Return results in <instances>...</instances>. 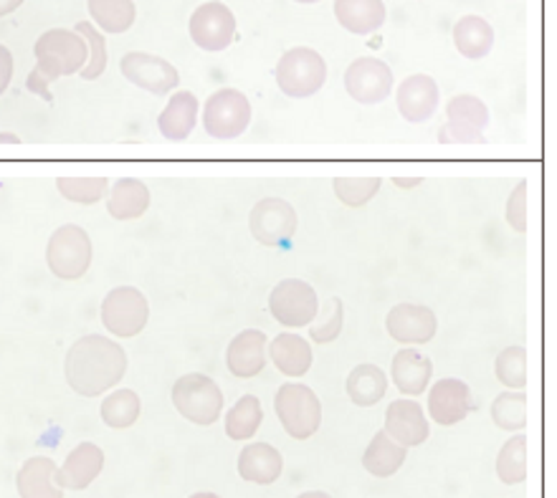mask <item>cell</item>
Segmentation results:
<instances>
[{
  "label": "cell",
  "instance_id": "6da1fadb",
  "mask_svg": "<svg viewBox=\"0 0 557 498\" xmlns=\"http://www.w3.org/2000/svg\"><path fill=\"white\" fill-rule=\"evenodd\" d=\"M127 352L104 334H87L69 347L64 360V377L82 398H99L114 390L127 375Z\"/></svg>",
  "mask_w": 557,
  "mask_h": 498
},
{
  "label": "cell",
  "instance_id": "7a4b0ae2",
  "mask_svg": "<svg viewBox=\"0 0 557 498\" xmlns=\"http://www.w3.org/2000/svg\"><path fill=\"white\" fill-rule=\"evenodd\" d=\"M36 72L46 82L53 84L61 76L79 74L89 59V46L76 30L69 28H51L38 36L34 46Z\"/></svg>",
  "mask_w": 557,
  "mask_h": 498
},
{
  "label": "cell",
  "instance_id": "3957f363",
  "mask_svg": "<svg viewBox=\"0 0 557 498\" xmlns=\"http://www.w3.org/2000/svg\"><path fill=\"white\" fill-rule=\"evenodd\" d=\"M95 246L89 233L76 223H64L51 233L46 246V266L61 282H76L91 269Z\"/></svg>",
  "mask_w": 557,
  "mask_h": 498
},
{
  "label": "cell",
  "instance_id": "277c9868",
  "mask_svg": "<svg viewBox=\"0 0 557 498\" xmlns=\"http://www.w3.org/2000/svg\"><path fill=\"white\" fill-rule=\"evenodd\" d=\"M276 87L292 99H309L327 84V61L309 46H294L278 59Z\"/></svg>",
  "mask_w": 557,
  "mask_h": 498
},
{
  "label": "cell",
  "instance_id": "5b68a950",
  "mask_svg": "<svg viewBox=\"0 0 557 498\" xmlns=\"http://www.w3.org/2000/svg\"><path fill=\"white\" fill-rule=\"evenodd\" d=\"M274 410L286 435L294 440H309L322 425V402L312 387L301 383L278 387Z\"/></svg>",
  "mask_w": 557,
  "mask_h": 498
},
{
  "label": "cell",
  "instance_id": "8992f818",
  "mask_svg": "<svg viewBox=\"0 0 557 498\" xmlns=\"http://www.w3.org/2000/svg\"><path fill=\"white\" fill-rule=\"evenodd\" d=\"M173 404L181 418L193 425H213L223 412V393L213 377L203 372H188L173 385Z\"/></svg>",
  "mask_w": 557,
  "mask_h": 498
},
{
  "label": "cell",
  "instance_id": "52a82bcc",
  "mask_svg": "<svg viewBox=\"0 0 557 498\" xmlns=\"http://www.w3.org/2000/svg\"><path fill=\"white\" fill-rule=\"evenodd\" d=\"M446 124L438 132L441 145H484L490 107L474 95H456L446 107Z\"/></svg>",
  "mask_w": 557,
  "mask_h": 498
},
{
  "label": "cell",
  "instance_id": "ba28073f",
  "mask_svg": "<svg viewBox=\"0 0 557 498\" xmlns=\"http://www.w3.org/2000/svg\"><path fill=\"white\" fill-rule=\"evenodd\" d=\"M251 124V101L238 89H219L203 104V129L213 139L242 137Z\"/></svg>",
  "mask_w": 557,
  "mask_h": 498
},
{
  "label": "cell",
  "instance_id": "9c48e42d",
  "mask_svg": "<svg viewBox=\"0 0 557 498\" xmlns=\"http://www.w3.org/2000/svg\"><path fill=\"white\" fill-rule=\"evenodd\" d=\"M269 311L284 329H305L320 311V299L312 284L301 278H284L269 294Z\"/></svg>",
  "mask_w": 557,
  "mask_h": 498
},
{
  "label": "cell",
  "instance_id": "30bf717a",
  "mask_svg": "<svg viewBox=\"0 0 557 498\" xmlns=\"http://www.w3.org/2000/svg\"><path fill=\"white\" fill-rule=\"evenodd\" d=\"M150 322V303L135 286H117L102 301V324L114 337L133 339Z\"/></svg>",
  "mask_w": 557,
  "mask_h": 498
},
{
  "label": "cell",
  "instance_id": "8fae6325",
  "mask_svg": "<svg viewBox=\"0 0 557 498\" xmlns=\"http://www.w3.org/2000/svg\"><path fill=\"white\" fill-rule=\"evenodd\" d=\"M249 228L251 236L259 240L261 246L278 248L292 244L297 236L299 217L297 210L289 200L284 198H264L251 208L249 213Z\"/></svg>",
  "mask_w": 557,
  "mask_h": 498
},
{
  "label": "cell",
  "instance_id": "7c38bea8",
  "mask_svg": "<svg viewBox=\"0 0 557 498\" xmlns=\"http://www.w3.org/2000/svg\"><path fill=\"white\" fill-rule=\"evenodd\" d=\"M188 34L200 51H226L236 36V15L228 5L211 0V3L198 5L193 11L188 21Z\"/></svg>",
  "mask_w": 557,
  "mask_h": 498
},
{
  "label": "cell",
  "instance_id": "4fadbf2b",
  "mask_svg": "<svg viewBox=\"0 0 557 498\" xmlns=\"http://www.w3.org/2000/svg\"><path fill=\"white\" fill-rule=\"evenodd\" d=\"M120 72L137 89L150 91L154 97H168L181 87V74L168 59L145 51H129L120 61Z\"/></svg>",
  "mask_w": 557,
  "mask_h": 498
},
{
  "label": "cell",
  "instance_id": "5bb4252c",
  "mask_svg": "<svg viewBox=\"0 0 557 498\" xmlns=\"http://www.w3.org/2000/svg\"><path fill=\"white\" fill-rule=\"evenodd\" d=\"M393 87V72L383 59L362 57L355 59L350 66L345 69V89L350 99L358 101L362 107H375L391 97Z\"/></svg>",
  "mask_w": 557,
  "mask_h": 498
},
{
  "label": "cell",
  "instance_id": "9a60e30c",
  "mask_svg": "<svg viewBox=\"0 0 557 498\" xmlns=\"http://www.w3.org/2000/svg\"><path fill=\"white\" fill-rule=\"evenodd\" d=\"M385 329L398 345H429L438 332L436 311L423 303H396L385 316Z\"/></svg>",
  "mask_w": 557,
  "mask_h": 498
},
{
  "label": "cell",
  "instance_id": "2e32d148",
  "mask_svg": "<svg viewBox=\"0 0 557 498\" xmlns=\"http://www.w3.org/2000/svg\"><path fill=\"white\" fill-rule=\"evenodd\" d=\"M471 408H474L471 387L463 383V379L444 377L431 387L429 415L436 425H444V427L459 425L461 420H467Z\"/></svg>",
  "mask_w": 557,
  "mask_h": 498
},
{
  "label": "cell",
  "instance_id": "e0dca14e",
  "mask_svg": "<svg viewBox=\"0 0 557 498\" xmlns=\"http://www.w3.org/2000/svg\"><path fill=\"white\" fill-rule=\"evenodd\" d=\"M385 433L404 448H418L429 440L431 425L425 418V410L411 398L393 400L391 408L385 410Z\"/></svg>",
  "mask_w": 557,
  "mask_h": 498
},
{
  "label": "cell",
  "instance_id": "ac0fdd59",
  "mask_svg": "<svg viewBox=\"0 0 557 498\" xmlns=\"http://www.w3.org/2000/svg\"><path fill=\"white\" fill-rule=\"evenodd\" d=\"M438 101H441L438 84L429 74L406 76L396 91L398 112L406 122H411V124L429 122L431 116L436 114Z\"/></svg>",
  "mask_w": 557,
  "mask_h": 498
},
{
  "label": "cell",
  "instance_id": "d6986e66",
  "mask_svg": "<svg viewBox=\"0 0 557 498\" xmlns=\"http://www.w3.org/2000/svg\"><path fill=\"white\" fill-rule=\"evenodd\" d=\"M269 362V337L261 329H244L228 341L226 364L234 377L251 379L264 372Z\"/></svg>",
  "mask_w": 557,
  "mask_h": 498
},
{
  "label": "cell",
  "instance_id": "ffe728a7",
  "mask_svg": "<svg viewBox=\"0 0 557 498\" xmlns=\"http://www.w3.org/2000/svg\"><path fill=\"white\" fill-rule=\"evenodd\" d=\"M104 471V450L97 443H79L57 469V484L64 491H87Z\"/></svg>",
  "mask_w": 557,
  "mask_h": 498
},
{
  "label": "cell",
  "instance_id": "44dd1931",
  "mask_svg": "<svg viewBox=\"0 0 557 498\" xmlns=\"http://www.w3.org/2000/svg\"><path fill=\"white\" fill-rule=\"evenodd\" d=\"M433 377V362L418 349H398L391 362V379L396 390L406 398H418L429 390Z\"/></svg>",
  "mask_w": 557,
  "mask_h": 498
},
{
  "label": "cell",
  "instance_id": "7402d4cb",
  "mask_svg": "<svg viewBox=\"0 0 557 498\" xmlns=\"http://www.w3.org/2000/svg\"><path fill=\"white\" fill-rule=\"evenodd\" d=\"M200 104L193 91H173V97L168 99V107L162 109L158 116V129L160 135L170 139V142H183L193 135L198 124Z\"/></svg>",
  "mask_w": 557,
  "mask_h": 498
},
{
  "label": "cell",
  "instance_id": "603a6c76",
  "mask_svg": "<svg viewBox=\"0 0 557 498\" xmlns=\"http://www.w3.org/2000/svg\"><path fill=\"white\" fill-rule=\"evenodd\" d=\"M284 471V458L269 443H249L238 453V476L249 484L272 486Z\"/></svg>",
  "mask_w": 557,
  "mask_h": 498
},
{
  "label": "cell",
  "instance_id": "cb8c5ba5",
  "mask_svg": "<svg viewBox=\"0 0 557 498\" xmlns=\"http://www.w3.org/2000/svg\"><path fill=\"white\" fill-rule=\"evenodd\" d=\"M57 461L49 456H34L21 465L15 488L21 498H64V488L57 484Z\"/></svg>",
  "mask_w": 557,
  "mask_h": 498
},
{
  "label": "cell",
  "instance_id": "d4e9b609",
  "mask_svg": "<svg viewBox=\"0 0 557 498\" xmlns=\"http://www.w3.org/2000/svg\"><path fill=\"white\" fill-rule=\"evenodd\" d=\"M269 357H272L274 368L286 377H305L312 370L314 352L309 347V339L294 332L276 334L269 345Z\"/></svg>",
  "mask_w": 557,
  "mask_h": 498
},
{
  "label": "cell",
  "instance_id": "484cf974",
  "mask_svg": "<svg viewBox=\"0 0 557 498\" xmlns=\"http://www.w3.org/2000/svg\"><path fill=\"white\" fill-rule=\"evenodd\" d=\"M335 18L355 36H370L383 28L388 11L383 0H335Z\"/></svg>",
  "mask_w": 557,
  "mask_h": 498
},
{
  "label": "cell",
  "instance_id": "4316f807",
  "mask_svg": "<svg viewBox=\"0 0 557 498\" xmlns=\"http://www.w3.org/2000/svg\"><path fill=\"white\" fill-rule=\"evenodd\" d=\"M150 188L137 177H120L107 196V213L114 221H137L150 208Z\"/></svg>",
  "mask_w": 557,
  "mask_h": 498
},
{
  "label": "cell",
  "instance_id": "83f0119b",
  "mask_svg": "<svg viewBox=\"0 0 557 498\" xmlns=\"http://www.w3.org/2000/svg\"><path fill=\"white\" fill-rule=\"evenodd\" d=\"M451 36L456 51L469 61L490 57L494 49V28L482 15H463V18L456 21Z\"/></svg>",
  "mask_w": 557,
  "mask_h": 498
},
{
  "label": "cell",
  "instance_id": "f1b7e54d",
  "mask_svg": "<svg viewBox=\"0 0 557 498\" xmlns=\"http://www.w3.org/2000/svg\"><path fill=\"white\" fill-rule=\"evenodd\" d=\"M406 458L408 448L393 440L385 431H377L366 448V453H362V469L375 478H391L404 469Z\"/></svg>",
  "mask_w": 557,
  "mask_h": 498
},
{
  "label": "cell",
  "instance_id": "f546056e",
  "mask_svg": "<svg viewBox=\"0 0 557 498\" xmlns=\"http://www.w3.org/2000/svg\"><path fill=\"white\" fill-rule=\"evenodd\" d=\"M347 398L358 408H373L388 393V375L377 364H358L345 383Z\"/></svg>",
  "mask_w": 557,
  "mask_h": 498
},
{
  "label": "cell",
  "instance_id": "4dcf8cb0",
  "mask_svg": "<svg viewBox=\"0 0 557 498\" xmlns=\"http://www.w3.org/2000/svg\"><path fill=\"white\" fill-rule=\"evenodd\" d=\"M87 8L102 34H125L135 26V0H87Z\"/></svg>",
  "mask_w": 557,
  "mask_h": 498
},
{
  "label": "cell",
  "instance_id": "1f68e13d",
  "mask_svg": "<svg viewBox=\"0 0 557 498\" xmlns=\"http://www.w3.org/2000/svg\"><path fill=\"white\" fill-rule=\"evenodd\" d=\"M139 412H143V400L135 390H112L107 395L102 408H99V415H102V423L112 431H127L137 423Z\"/></svg>",
  "mask_w": 557,
  "mask_h": 498
},
{
  "label": "cell",
  "instance_id": "d6a6232c",
  "mask_svg": "<svg viewBox=\"0 0 557 498\" xmlns=\"http://www.w3.org/2000/svg\"><path fill=\"white\" fill-rule=\"evenodd\" d=\"M261 420H264V408L257 395H244L238 398L234 408L226 415V435L231 440H251L259 433Z\"/></svg>",
  "mask_w": 557,
  "mask_h": 498
},
{
  "label": "cell",
  "instance_id": "836d02e7",
  "mask_svg": "<svg viewBox=\"0 0 557 498\" xmlns=\"http://www.w3.org/2000/svg\"><path fill=\"white\" fill-rule=\"evenodd\" d=\"M497 476L507 486H520L528 481V435L517 433L502 446L497 456Z\"/></svg>",
  "mask_w": 557,
  "mask_h": 498
},
{
  "label": "cell",
  "instance_id": "e575fe53",
  "mask_svg": "<svg viewBox=\"0 0 557 498\" xmlns=\"http://www.w3.org/2000/svg\"><path fill=\"white\" fill-rule=\"evenodd\" d=\"M492 423L499 431L520 433L528 425V393L524 390H505L492 402Z\"/></svg>",
  "mask_w": 557,
  "mask_h": 498
},
{
  "label": "cell",
  "instance_id": "d590c367",
  "mask_svg": "<svg viewBox=\"0 0 557 498\" xmlns=\"http://www.w3.org/2000/svg\"><path fill=\"white\" fill-rule=\"evenodd\" d=\"M59 196L76 206H95L110 192L107 177H57Z\"/></svg>",
  "mask_w": 557,
  "mask_h": 498
},
{
  "label": "cell",
  "instance_id": "8d00e7d4",
  "mask_svg": "<svg viewBox=\"0 0 557 498\" xmlns=\"http://www.w3.org/2000/svg\"><path fill=\"white\" fill-rule=\"evenodd\" d=\"M494 375L507 390H524L528 385V349L507 347L494 360Z\"/></svg>",
  "mask_w": 557,
  "mask_h": 498
},
{
  "label": "cell",
  "instance_id": "74e56055",
  "mask_svg": "<svg viewBox=\"0 0 557 498\" xmlns=\"http://www.w3.org/2000/svg\"><path fill=\"white\" fill-rule=\"evenodd\" d=\"M74 30L89 46V59H87V64H84V69L79 72V76H82L84 82H95V79H99V76L104 74L107 61H110V53H107V41H104L102 30H99L95 23H89V21H79L74 26Z\"/></svg>",
  "mask_w": 557,
  "mask_h": 498
},
{
  "label": "cell",
  "instance_id": "f35d334b",
  "mask_svg": "<svg viewBox=\"0 0 557 498\" xmlns=\"http://www.w3.org/2000/svg\"><path fill=\"white\" fill-rule=\"evenodd\" d=\"M383 188L381 177H335L332 190L347 208H362L373 200Z\"/></svg>",
  "mask_w": 557,
  "mask_h": 498
},
{
  "label": "cell",
  "instance_id": "ab89813d",
  "mask_svg": "<svg viewBox=\"0 0 557 498\" xmlns=\"http://www.w3.org/2000/svg\"><path fill=\"white\" fill-rule=\"evenodd\" d=\"M343 326H345V303L339 297H332L327 301V307L317 311L314 322L309 324V339H312L314 345H330V341H335L339 334H343Z\"/></svg>",
  "mask_w": 557,
  "mask_h": 498
},
{
  "label": "cell",
  "instance_id": "60d3db41",
  "mask_svg": "<svg viewBox=\"0 0 557 498\" xmlns=\"http://www.w3.org/2000/svg\"><path fill=\"white\" fill-rule=\"evenodd\" d=\"M507 225L517 233L528 231V180L517 183V188L509 192L505 208Z\"/></svg>",
  "mask_w": 557,
  "mask_h": 498
},
{
  "label": "cell",
  "instance_id": "b9f144b4",
  "mask_svg": "<svg viewBox=\"0 0 557 498\" xmlns=\"http://www.w3.org/2000/svg\"><path fill=\"white\" fill-rule=\"evenodd\" d=\"M13 53H11V49H8V46H3L0 43V97L5 95V89L11 87V82H13Z\"/></svg>",
  "mask_w": 557,
  "mask_h": 498
},
{
  "label": "cell",
  "instance_id": "7bdbcfd3",
  "mask_svg": "<svg viewBox=\"0 0 557 498\" xmlns=\"http://www.w3.org/2000/svg\"><path fill=\"white\" fill-rule=\"evenodd\" d=\"M26 87H28V91H34V95H38V97H44L46 101H51V95H49V87H51V84H49V82H46V79H44V76L36 72V69H34V72H30V76H28V82H26Z\"/></svg>",
  "mask_w": 557,
  "mask_h": 498
},
{
  "label": "cell",
  "instance_id": "ee69618b",
  "mask_svg": "<svg viewBox=\"0 0 557 498\" xmlns=\"http://www.w3.org/2000/svg\"><path fill=\"white\" fill-rule=\"evenodd\" d=\"M23 3H26V0H0V18H5V15L15 13Z\"/></svg>",
  "mask_w": 557,
  "mask_h": 498
},
{
  "label": "cell",
  "instance_id": "f6af8a7d",
  "mask_svg": "<svg viewBox=\"0 0 557 498\" xmlns=\"http://www.w3.org/2000/svg\"><path fill=\"white\" fill-rule=\"evenodd\" d=\"M393 183H396L398 188H404V190H413L423 183V177H393Z\"/></svg>",
  "mask_w": 557,
  "mask_h": 498
},
{
  "label": "cell",
  "instance_id": "bcb514c9",
  "mask_svg": "<svg viewBox=\"0 0 557 498\" xmlns=\"http://www.w3.org/2000/svg\"><path fill=\"white\" fill-rule=\"evenodd\" d=\"M0 145H21V137L13 132H0Z\"/></svg>",
  "mask_w": 557,
  "mask_h": 498
},
{
  "label": "cell",
  "instance_id": "7dc6e473",
  "mask_svg": "<svg viewBox=\"0 0 557 498\" xmlns=\"http://www.w3.org/2000/svg\"><path fill=\"white\" fill-rule=\"evenodd\" d=\"M297 498H332V496L324 494V491H305V494H299Z\"/></svg>",
  "mask_w": 557,
  "mask_h": 498
},
{
  "label": "cell",
  "instance_id": "c3c4849f",
  "mask_svg": "<svg viewBox=\"0 0 557 498\" xmlns=\"http://www.w3.org/2000/svg\"><path fill=\"white\" fill-rule=\"evenodd\" d=\"M188 498H221V496L219 494H211V491H198V494H193Z\"/></svg>",
  "mask_w": 557,
  "mask_h": 498
},
{
  "label": "cell",
  "instance_id": "681fc988",
  "mask_svg": "<svg viewBox=\"0 0 557 498\" xmlns=\"http://www.w3.org/2000/svg\"><path fill=\"white\" fill-rule=\"evenodd\" d=\"M294 3H301V5H314V3H320V0H294Z\"/></svg>",
  "mask_w": 557,
  "mask_h": 498
}]
</instances>
